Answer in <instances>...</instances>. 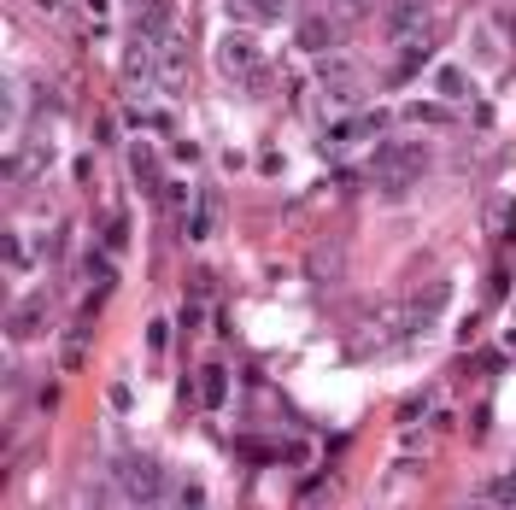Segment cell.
<instances>
[{"mask_svg": "<svg viewBox=\"0 0 516 510\" xmlns=\"http://www.w3.org/2000/svg\"><path fill=\"white\" fill-rule=\"evenodd\" d=\"M317 88H323L329 100L352 106V100H358V71H352L346 59H323V65H317Z\"/></svg>", "mask_w": 516, "mask_h": 510, "instance_id": "cell-7", "label": "cell"}, {"mask_svg": "<svg viewBox=\"0 0 516 510\" xmlns=\"http://www.w3.org/2000/svg\"><path fill=\"white\" fill-rule=\"evenodd\" d=\"M493 505H499V510H516V469L493 481Z\"/></svg>", "mask_w": 516, "mask_h": 510, "instance_id": "cell-20", "label": "cell"}, {"mask_svg": "<svg viewBox=\"0 0 516 510\" xmlns=\"http://www.w3.org/2000/svg\"><path fill=\"white\" fill-rule=\"evenodd\" d=\"M223 12L235 24H276V18H288V0H223Z\"/></svg>", "mask_w": 516, "mask_h": 510, "instance_id": "cell-9", "label": "cell"}, {"mask_svg": "<svg viewBox=\"0 0 516 510\" xmlns=\"http://www.w3.org/2000/svg\"><path fill=\"white\" fill-rule=\"evenodd\" d=\"M6 270L18 276V270H30V253H24V241L18 235H6Z\"/></svg>", "mask_w": 516, "mask_h": 510, "instance_id": "cell-22", "label": "cell"}, {"mask_svg": "<svg viewBox=\"0 0 516 510\" xmlns=\"http://www.w3.org/2000/svg\"><path fill=\"white\" fill-rule=\"evenodd\" d=\"M387 36L399 47L423 42V36H429V0H393V6H387Z\"/></svg>", "mask_w": 516, "mask_h": 510, "instance_id": "cell-5", "label": "cell"}, {"mask_svg": "<svg viewBox=\"0 0 516 510\" xmlns=\"http://www.w3.org/2000/svg\"><path fill=\"white\" fill-rule=\"evenodd\" d=\"M446 299H452V282H446V276H434V282H423V294H417L411 305H405V311H411V335H423V329H429L434 317L446 311Z\"/></svg>", "mask_w": 516, "mask_h": 510, "instance_id": "cell-6", "label": "cell"}, {"mask_svg": "<svg viewBox=\"0 0 516 510\" xmlns=\"http://www.w3.org/2000/svg\"><path fill=\"white\" fill-rule=\"evenodd\" d=\"M124 83H129V94H147V88L159 83V42L135 36L124 47Z\"/></svg>", "mask_w": 516, "mask_h": 510, "instance_id": "cell-4", "label": "cell"}, {"mask_svg": "<svg viewBox=\"0 0 516 510\" xmlns=\"http://www.w3.org/2000/svg\"><path fill=\"white\" fill-rule=\"evenodd\" d=\"M217 71L223 77H235V83H253L258 71H264V53L247 30H223V42H217Z\"/></svg>", "mask_w": 516, "mask_h": 510, "instance_id": "cell-3", "label": "cell"}, {"mask_svg": "<svg viewBox=\"0 0 516 510\" xmlns=\"http://www.w3.org/2000/svg\"><path fill=\"white\" fill-rule=\"evenodd\" d=\"M493 30L516 47V0H499V6H493Z\"/></svg>", "mask_w": 516, "mask_h": 510, "instance_id": "cell-17", "label": "cell"}, {"mask_svg": "<svg viewBox=\"0 0 516 510\" xmlns=\"http://www.w3.org/2000/svg\"><path fill=\"white\" fill-rule=\"evenodd\" d=\"M223 393H229V382H223V370H217V364H212V370L200 376V399H206V405H212V411H217V405H223Z\"/></svg>", "mask_w": 516, "mask_h": 510, "instance_id": "cell-16", "label": "cell"}, {"mask_svg": "<svg viewBox=\"0 0 516 510\" xmlns=\"http://www.w3.org/2000/svg\"><path fill=\"white\" fill-rule=\"evenodd\" d=\"M376 0H335V12H346V18H358V12H370Z\"/></svg>", "mask_w": 516, "mask_h": 510, "instance_id": "cell-23", "label": "cell"}, {"mask_svg": "<svg viewBox=\"0 0 516 510\" xmlns=\"http://www.w3.org/2000/svg\"><path fill=\"white\" fill-rule=\"evenodd\" d=\"M112 481H118V493H124L135 510L165 505V469H159V458H147V452H118Z\"/></svg>", "mask_w": 516, "mask_h": 510, "instance_id": "cell-1", "label": "cell"}, {"mask_svg": "<svg viewBox=\"0 0 516 510\" xmlns=\"http://www.w3.org/2000/svg\"><path fill=\"white\" fill-rule=\"evenodd\" d=\"M176 499H182V505H188V510H206V487H200V481L188 475V481L176 487Z\"/></svg>", "mask_w": 516, "mask_h": 510, "instance_id": "cell-21", "label": "cell"}, {"mask_svg": "<svg viewBox=\"0 0 516 510\" xmlns=\"http://www.w3.org/2000/svg\"><path fill=\"white\" fill-rule=\"evenodd\" d=\"M47 323V299H24L18 311H12V340H24V335H36Z\"/></svg>", "mask_w": 516, "mask_h": 510, "instance_id": "cell-11", "label": "cell"}, {"mask_svg": "<svg viewBox=\"0 0 516 510\" xmlns=\"http://www.w3.org/2000/svg\"><path fill=\"white\" fill-rule=\"evenodd\" d=\"M135 36L171 42V0H135Z\"/></svg>", "mask_w": 516, "mask_h": 510, "instance_id": "cell-8", "label": "cell"}, {"mask_svg": "<svg viewBox=\"0 0 516 510\" xmlns=\"http://www.w3.org/2000/svg\"><path fill=\"white\" fill-rule=\"evenodd\" d=\"M487 229L516 241V200H493V206H487Z\"/></svg>", "mask_w": 516, "mask_h": 510, "instance_id": "cell-13", "label": "cell"}, {"mask_svg": "<svg viewBox=\"0 0 516 510\" xmlns=\"http://www.w3.org/2000/svg\"><path fill=\"white\" fill-rule=\"evenodd\" d=\"M429 165V153L417 147V141H382L376 147V176H382L387 188H405V182H417Z\"/></svg>", "mask_w": 516, "mask_h": 510, "instance_id": "cell-2", "label": "cell"}, {"mask_svg": "<svg viewBox=\"0 0 516 510\" xmlns=\"http://www.w3.org/2000/svg\"><path fill=\"white\" fill-rule=\"evenodd\" d=\"M434 88H440L446 100H470V77H464L458 65H440V71H434Z\"/></svg>", "mask_w": 516, "mask_h": 510, "instance_id": "cell-12", "label": "cell"}, {"mask_svg": "<svg viewBox=\"0 0 516 510\" xmlns=\"http://www.w3.org/2000/svg\"><path fill=\"white\" fill-rule=\"evenodd\" d=\"M129 170L141 176V188H159V159H153L147 147H135V153H129Z\"/></svg>", "mask_w": 516, "mask_h": 510, "instance_id": "cell-14", "label": "cell"}, {"mask_svg": "<svg viewBox=\"0 0 516 510\" xmlns=\"http://www.w3.org/2000/svg\"><path fill=\"white\" fill-rule=\"evenodd\" d=\"M83 340H88V329H71V335H65V352H59V370H83Z\"/></svg>", "mask_w": 516, "mask_h": 510, "instance_id": "cell-15", "label": "cell"}, {"mask_svg": "<svg viewBox=\"0 0 516 510\" xmlns=\"http://www.w3.org/2000/svg\"><path fill=\"white\" fill-rule=\"evenodd\" d=\"M83 276L106 288V282H112V258H106V253H88V258H83Z\"/></svg>", "mask_w": 516, "mask_h": 510, "instance_id": "cell-19", "label": "cell"}, {"mask_svg": "<svg viewBox=\"0 0 516 510\" xmlns=\"http://www.w3.org/2000/svg\"><path fill=\"white\" fill-rule=\"evenodd\" d=\"M405 124H452L446 106H405Z\"/></svg>", "mask_w": 516, "mask_h": 510, "instance_id": "cell-18", "label": "cell"}, {"mask_svg": "<svg viewBox=\"0 0 516 510\" xmlns=\"http://www.w3.org/2000/svg\"><path fill=\"white\" fill-rule=\"evenodd\" d=\"M153 510H188V505H182V499H165V505H153Z\"/></svg>", "mask_w": 516, "mask_h": 510, "instance_id": "cell-24", "label": "cell"}, {"mask_svg": "<svg viewBox=\"0 0 516 510\" xmlns=\"http://www.w3.org/2000/svg\"><path fill=\"white\" fill-rule=\"evenodd\" d=\"M300 47L323 59V53L335 47V24H329V18H300Z\"/></svg>", "mask_w": 516, "mask_h": 510, "instance_id": "cell-10", "label": "cell"}]
</instances>
